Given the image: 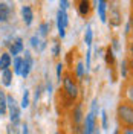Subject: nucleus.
Masks as SVG:
<instances>
[{
    "label": "nucleus",
    "instance_id": "f257e3e1",
    "mask_svg": "<svg viewBox=\"0 0 133 134\" xmlns=\"http://www.w3.org/2000/svg\"><path fill=\"white\" fill-rule=\"evenodd\" d=\"M116 119L122 128H133V105L121 102L116 107Z\"/></svg>",
    "mask_w": 133,
    "mask_h": 134
},
{
    "label": "nucleus",
    "instance_id": "f03ea898",
    "mask_svg": "<svg viewBox=\"0 0 133 134\" xmlns=\"http://www.w3.org/2000/svg\"><path fill=\"white\" fill-rule=\"evenodd\" d=\"M8 100V114H9V122L14 124V125H20L22 122V107L17 104V100L14 99L12 94L6 96Z\"/></svg>",
    "mask_w": 133,
    "mask_h": 134
},
{
    "label": "nucleus",
    "instance_id": "9b49d317",
    "mask_svg": "<svg viewBox=\"0 0 133 134\" xmlns=\"http://www.w3.org/2000/svg\"><path fill=\"white\" fill-rule=\"evenodd\" d=\"M11 66H12V57L9 55L8 52L2 53V55H0V70L3 72V70H6V69H11Z\"/></svg>",
    "mask_w": 133,
    "mask_h": 134
},
{
    "label": "nucleus",
    "instance_id": "ddd939ff",
    "mask_svg": "<svg viewBox=\"0 0 133 134\" xmlns=\"http://www.w3.org/2000/svg\"><path fill=\"white\" fill-rule=\"evenodd\" d=\"M6 93L3 88H0V117H3L8 113V100H6Z\"/></svg>",
    "mask_w": 133,
    "mask_h": 134
},
{
    "label": "nucleus",
    "instance_id": "c756f323",
    "mask_svg": "<svg viewBox=\"0 0 133 134\" xmlns=\"http://www.w3.org/2000/svg\"><path fill=\"white\" fill-rule=\"evenodd\" d=\"M52 53H54V57H60V43H55V44H54Z\"/></svg>",
    "mask_w": 133,
    "mask_h": 134
},
{
    "label": "nucleus",
    "instance_id": "72a5a7b5",
    "mask_svg": "<svg viewBox=\"0 0 133 134\" xmlns=\"http://www.w3.org/2000/svg\"><path fill=\"white\" fill-rule=\"evenodd\" d=\"M119 134H133V128H125V130H122V133Z\"/></svg>",
    "mask_w": 133,
    "mask_h": 134
},
{
    "label": "nucleus",
    "instance_id": "6ab92c4d",
    "mask_svg": "<svg viewBox=\"0 0 133 134\" xmlns=\"http://www.w3.org/2000/svg\"><path fill=\"white\" fill-rule=\"evenodd\" d=\"M29 102H31V94H29V90H25L23 98H22V102H20V107H22V108H28V107H29Z\"/></svg>",
    "mask_w": 133,
    "mask_h": 134
},
{
    "label": "nucleus",
    "instance_id": "7ed1b4c3",
    "mask_svg": "<svg viewBox=\"0 0 133 134\" xmlns=\"http://www.w3.org/2000/svg\"><path fill=\"white\" fill-rule=\"evenodd\" d=\"M69 25V18H67V12L64 9H58L57 12V29H58V35L60 38L66 37V27Z\"/></svg>",
    "mask_w": 133,
    "mask_h": 134
},
{
    "label": "nucleus",
    "instance_id": "b1692460",
    "mask_svg": "<svg viewBox=\"0 0 133 134\" xmlns=\"http://www.w3.org/2000/svg\"><path fill=\"white\" fill-rule=\"evenodd\" d=\"M75 70H76V76H78V78H83L84 76V70H86V69H84V64L81 61L76 63V69H75Z\"/></svg>",
    "mask_w": 133,
    "mask_h": 134
},
{
    "label": "nucleus",
    "instance_id": "4be33fe9",
    "mask_svg": "<svg viewBox=\"0 0 133 134\" xmlns=\"http://www.w3.org/2000/svg\"><path fill=\"white\" fill-rule=\"evenodd\" d=\"M106 63H107L109 66H112V64L115 63V55H113V50H112V47H109L107 52H106Z\"/></svg>",
    "mask_w": 133,
    "mask_h": 134
},
{
    "label": "nucleus",
    "instance_id": "423d86ee",
    "mask_svg": "<svg viewBox=\"0 0 133 134\" xmlns=\"http://www.w3.org/2000/svg\"><path fill=\"white\" fill-rule=\"evenodd\" d=\"M34 67V58L32 55H31V52L29 50H25V55H23V67H22V78L26 79L29 73H31V70H32Z\"/></svg>",
    "mask_w": 133,
    "mask_h": 134
},
{
    "label": "nucleus",
    "instance_id": "412c9836",
    "mask_svg": "<svg viewBox=\"0 0 133 134\" xmlns=\"http://www.w3.org/2000/svg\"><path fill=\"white\" fill-rule=\"evenodd\" d=\"M49 34V23H42L38 27V37H46Z\"/></svg>",
    "mask_w": 133,
    "mask_h": 134
},
{
    "label": "nucleus",
    "instance_id": "f8f14e48",
    "mask_svg": "<svg viewBox=\"0 0 133 134\" xmlns=\"http://www.w3.org/2000/svg\"><path fill=\"white\" fill-rule=\"evenodd\" d=\"M96 8H98V15H100V20L103 23H106L107 21V5H106V0H98L96 2Z\"/></svg>",
    "mask_w": 133,
    "mask_h": 134
},
{
    "label": "nucleus",
    "instance_id": "cd10ccee",
    "mask_svg": "<svg viewBox=\"0 0 133 134\" xmlns=\"http://www.w3.org/2000/svg\"><path fill=\"white\" fill-rule=\"evenodd\" d=\"M61 73H63V64L58 63L57 64V81L58 82H61Z\"/></svg>",
    "mask_w": 133,
    "mask_h": 134
},
{
    "label": "nucleus",
    "instance_id": "e433bc0d",
    "mask_svg": "<svg viewBox=\"0 0 133 134\" xmlns=\"http://www.w3.org/2000/svg\"><path fill=\"white\" fill-rule=\"evenodd\" d=\"M95 2H98V0H95Z\"/></svg>",
    "mask_w": 133,
    "mask_h": 134
},
{
    "label": "nucleus",
    "instance_id": "0eeeda50",
    "mask_svg": "<svg viewBox=\"0 0 133 134\" xmlns=\"http://www.w3.org/2000/svg\"><path fill=\"white\" fill-rule=\"evenodd\" d=\"M109 18H110V25L112 26H119L121 25V12L116 6H112L110 8V14H109Z\"/></svg>",
    "mask_w": 133,
    "mask_h": 134
},
{
    "label": "nucleus",
    "instance_id": "9d476101",
    "mask_svg": "<svg viewBox=\"0 0 133 134\" xmlns=\"http://www.w3.org/2000/svg\"><path fill=\"white\" fill-rule=\"evenodd\" d=\"M124 102L133 105V81H129L124 85Z\"/></svg>",
    "mask_w": 133,
    "mask_h": 134
},
{
    "label": "nucleus",
    "instance_id": "39448f33",
    "mask_svg": "<svg viewBox=\"0 0 133 134\" xmlns=\"http://www.w3.org/2000/svg\"><path fill=\"white\" fill-rule=\"evenodd\" d=\"M8 53L12 57V58H16L18 57V53H22L23 50H25V44H23V40L20 38V37H17L14 40H11V43L8 44Z\"/></svg>",
    "mask_w": 133,
    "mask_h": 134
},
{
    "label": "nucleus",
    "instance_id": "a878e982",
    "mask_svg": "<svg viewBox=\"0 0 133 134\" xmlns=\"http://www.w3.org/2000/svg\"><path fill=\"white\" fill-rule=\"evenodd\" d=\"M42 92H43V87L42 85H38L37 88H35V93H34V102L37 104L38 100H40V96H42Z\"/></svg>",
    "mask_w": 133,
    "mask_h": 134
},
{
    "label": "nucleus",
    "instance_id": "a211bd4d",
    "mask_svg": "<svg viewBox=\"0 0 133 134\" xmlns=\"http://www.w3.org/2000/svg\"><path fill=\"white\" fill-rule=\"evenodd\" d=\"M81 117H83V111H81V105H76V108L74 111V119H75V125L80 126L81 124Z\"/></svg>",
    "mask_w": 133,
    "mask_h": 134
},
{
    "label": "nucleus",
    "instance_id": "dca6fc26",
    "mask_svg": "<svg viewBox=\"0 0 133 134\" xmlns=\"http://www.w3.org/2000/svg\"><path fill=\"white\" fill-rule=\"evenodd\" d=\"M22 67H23V58L16 57L12 59V72H14V75H22Z\"/></svg>",
    "mask_w": 133,
    "mask_h": 134
},
{
    "label": "nucleus",
    "instance_id": "6e6552de",
    "mask_svg": "<svg viewBox=\"0 0 133 134\" xmlns=\"http://www.w3.org/2000/svg\"><path fill=\"white\" fill-rule=\"evenodd\" d=\"M11 12H12V8L2 2L0 3V23H6L11 17Z\"/></svg>",
    "mask_w": 133,
    "mask_h": 134
},
{
    "label": "nucleus",
    "instance_id": "2f4dec72",
    "mask_svg": "<svg viewBox=\"0 0 133 134\" xmlns=\"http://www.w3.org/2000/svg\"><path fill=\"white\" fill-rule=\"evenodd\" d=\"M60 8L66 11V9L69 8V0H60Z\"/></svg>",
    "mask_w": 133,
    "mask_h": 134
},
{
    "label": "nucleus",
    "instance_id": "c9c22d12",
    "mask_svg": "<svg viewBox=\"0 0 133 134\" xmlns=\"http://www.w3.org/2000/svg\"><path fill=\"white\" fill-rule=\"evenodd\" d=\"M130 67H132V70H133V59H130Z\"/></svg>",
    "mask_w": 133,
    "mask_h": 134
},
{
    "label": "nucleus",
    "instance_id": "4468645a",
    "mask_svg": "<svg viewBox=\"0 0 133 134\" xmlns=\"http://www.w3.org/2000/svg\"><path fill=\"white\" fill-rule=\"evenodd\" d=\"M12 78H14V72L11 69H6V70L2 72V84L5 87H9L12 84Z\"/></svg>",
    "mask_w": 133,
    "mask_h": 134
},
{
    "label": "nucleus",
    "instance_id": "c85d7f7f",
    "mask_svg": "<svg viewBox=\"0 0 133 134\" xmlns=\"http://www.w3.org/2000/svg\"><path fill=\"white\" fill-rule=\"evenodd\" d=\"M112 50L113 52H118L119 50V41H118V38H113L112 40Z\"/></svg>",
    "mask_w": 133,
    "mask_h": 134
},
{
    "label": "nucleus",
    "instance_id": "aec40b11",
    "mask_svg": "<svg viewBox=\"0 0 133 134\" xmlns=\"http://www.w3.org/2000/svg\"><path fill=\"white\" fill-rule=\"evenodd\" d=\"M101 126H103V130H109V116H107V111L106 110H103L101 111Z\"/></svg>",
    "mask_w": 133,
    "mask_h": 134
},
{
    "label": "nucleus",
    "instance_id": "bb28decb",
    "mask_svg": "<svg viewBox=\"0 0 133 134\" xmlns=\"http://www.w3.org/2000/svg\"><path fill=\"white\" fill-rule=\"evenodd\" d=\"M52 90H54V87H52V81H50V78H46V93L48 94H52Z\"/></svg>",
    "mask_w": 133,
    "mask_h": 134
},
{
    "label": "nucleus",
    "instance_id": "473e14b6",
    "mask_svg": "<svg viewBox=\"0 0 133 134\" xmlns=\"http://www.w3.org/2000/svg\"><path fill=\"white\" fill-rule=\"evenodd\" d=\"M129 55H130V59H133V41L129 43Z\"/></svg>",
    "mask_w": 133,
    "mask_h": 134
},
{
    "label": "nucleus",
    "instance_id": "2eb2a0df",
    "mask_svg": "<svg viewBox=\"0 0 133 134\" xmlns=\"http://www.w3.org/2000/svg\"><path fill=\"white\" fill-rule=\"evenodd\" d=\"M78 12L83 17L87 15L90 12V2L89 0H78Z\"/></svg>",
    "mask_w": 133,
    "mask_h": 134
},
{
    "label": "nucleus",
    "instance_id": "5701e85b",
    "mask_svg": "<svg viewBox=\"0 0 133 134\" xmlns=\"http://www.w3.org/2000/svg\"><path fill=\"white\" fill-rule=\"evenodd\" d=\"M90 59H92V49L89 47V50L86 52V67H84L86 69V75L90 72Z\"/></svg>",
    "mask_w": 133,
    "mask_h": 134
},
{
    "label": "nucleus",
    "instance_id": "7c9ffc66",
    "mask_svg": "<svg viewBox=\"0 0 133 134\" xmlns=\"http://www.w3.org/2000/svg\"><path fill=\"white\" fill-rule=\"evenodd\" d=\"M121 73H122V76L124 78H127V61H122V64H121Z\"/></svg>",
    "mask_w": 133,
    "mask_h": 134
},
{
    "label": "nucleus",
    "instance_id": "1a4fd4ad",
    "mask_svg": "<svg viewBox=\"0 0 133 134\" xmlns=\"http://www.w3.org/2000/svg\"><path fill=\"white\" fill-rule=\"evenodd\" d=\"M22 17H23V21H25L26 26H31L32 25V20H34V12L31 6H22Z\"/></svg>",
    "mask_w": 133,
    "mask_h": 134
},
{
    "label": "nucleus",
    "instance_id": "4c0bfd02",
    "mask_svg": "<svg viewBox=\"0 0 133 134\" xmlns=\"http://www.w3.org/2000/svg\"><path fill=\"white\" fill-rule=\"evenodd\" d=\"M55 134H58V133H55Z\"/></svg>",
    "mask_w": 133,
    "mask_h": 134
},
{
    "label": "nucleus",
    "instance_id": "20e7f679",
    "mask_svg": "<svg viewBox=\"0 0 133 134\" xmlns=\"http://www.w3.org/2000/svg\"><path fill=\"white\" fill-rule=\"evenodd\" d=\"M63 88H64L66 94L70 99H76L78 98V87H76L75 81L70 78V75H66L63 78Z\"/></svg>",
    "mask_w": 133,
    "mask_h": 134
},
{
    "label": "nucleus",
    "instance_id": "f704fd0d",
    "mask_svg": "<svg viewBox=\"0 0 133 134\" xmlns=\"http://www.w3.org/2000/svg\"><path fill=\"white\" fill-rule=\"evenodd\" d=\"M119 133H121V131H119L118 128H116V130H115V131H113V134H119Z\"/></svg>",
    "mask_w": 133,
    "mask_h": 134
},
{
    "label": "nucleus",
    "instance_id": "f3484780",
    "mask_svg": "<svg viewBox=\"0 0 133 134\" xmlns=\"http://www.w3.org/2000/svg\"><path fill=\"white\" fill-rule=\"evenodd\" d=\"M92 40H93V32H92L90 26H87L86 27V34H84V43L87 44V47H92Z\"/></svg>",
    "mask_w": 133,
    "mask_h": 134
},
{
    "label": "nucleus",
    "instance_id": "393cba45",
    "mask_svg": "<svg viewBox=\"0 0 133 134\" xmlns=\"http://www.w3.org/2000/svg\"><path fill=\"white\" fill-rule=\"evenodd\" d=\"M29 43H31V47L38 49V47H40V38H38V35H32L31 40H29Z\"/></svg>",
    "mask_w": 133,
    "mask_h": 134
}]
</instances>
